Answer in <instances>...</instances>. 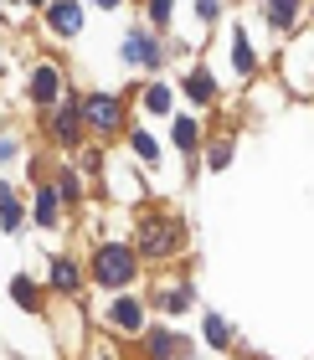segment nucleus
Wrapping results in <instances>:
<instances>
[{
	"mask_svg": "<svg viewBox=\"0 0 314 360\" xmlns=\"http://www.w3.org/2000/svg\"><path fill=\"white\" fill-rule=\"evenodd\" d=\"M134 278V252L129 248H98V283H129Z\"/></svg>",
	"mask_w": 314,
	"mask_h": 360,
	"instance_id": "f257e3e1",
	"label": "nucleus"
},
{
	"mask_svg": "<svg viewBox=\"0 0 314 360\" xmlns=\"http://www.w3.org/2000/svg\"><path fill=\"white\" fill-rule=\"evenodd\" d=\"M175 242H180V221H165V217L139 221V248L144 252H170Z\"/></svg>",
	"mask_w": 314,
	"mask_h": 360,
	"instance_id": "f03ea898",
	"label": "nucleus"
},
{
	"mask_svg": "<svg viewBox=\"0 0 314 360\" xmlns=\"http://www.w3.org/2000/svg\"><path fill=\"white\" fill-rule=\"evenodd\" d=\"M82 119L98 124V129H113L119 124V103H113L108 93H93V98H82Z\"/></svg>",
	"mask_w": 314,
	"mask_h": 360,
	"instance_id": "7ed1b4c3",
	"label": "nucleus"
},
{
	"mask_svg": "<svg viewBox=\"0 0 314 360\" xmlns=\"http://www.w3.org/2000/svg\"><path fill=\"white\" fill-rule=\"evenodd\" d=\"M57 93H62V72L57 68H37V77H31V98H37V103H57Z\"/></svg>",
	"mask_w": 314,
	"mask_h": 360,
	"instance_id": "20e7f679",
	"label": "nucleus"
},
{
	"mask_svg": "<svg viewBox=\"0 0 314 360\" xmlns=\"http://www.w3.org/2000/svg\"><path fill=\"white\" fill-rule=\"evenodd\" d=\"M124 57H129V62H144V68H155V62H160V46H155L150 37H139V31H134V37L124 41Z\"/></svg>",
	"mask_w": 314,
	"mask_h": 360,
	"instance_id": "39448f33",
	"label": "nucleus"
},
{
	"mask_svg": "<svg viewBox=\"0 0 314 360\" xmlns=\"http://www.w3.org/2000/svg\"><path fill=\"white\" fill-rule=\"evenodd\" d=\"M0 226H6V232H15V226H21V201H15L11 186H0Z\"/></svg>",
	"mask_w": 314,
	"mask_h": 360,
	"instance_id": "423d86ee",
	"label": "nucleus"
},
{
	"mask_svg": "<svg viewBox=\"0 0 314 360\" xmlns=\"http://www.w3.org/2000/svg\"><path fill=\"white\" fill-rule=\"evenodd\" d=\"M113 324H119V330H139V324H144V309H139L134 299H119V304H113Z\"/></svg>",
	"mask_w": 314,
	"mask_h": 360,
	"instance_id": "0eeeda50",
	"label": "nucleus"
},
{
	"mask_svg": "<svg viewBox=\"0 0 314 360\" xmlns=\"http://www.w3.org/2000/svg\"><path fill=\"white\" fill-rule=\"evenodd\" d=\"M77 21H82V15H77V6H73V0H62V6H52V31H62V37H73V31H77Z\"/></svg>",
	"mask_w": 314,
	"mask_h": 360,
	"instance_id": "6e6552de",
	"label": "nucleus"
},
{
	"mask_svg": "<svg viewBox=\"0 0 314 360\" xmlns=\"http://www.w3.org/2000/svg\"><path fill=\"white\" fill-rule=\"evenodd\" d=\"M57 134H62V144H77V139H82V119H77V108H62V113H57Z\"/></svg>",
	"mask_w": 314,
	"mask_h": 360,
	"instance_id": "1a4fd4ad",
	"label": "nucleus"
},
{
	"mask_svg": "<svg viewBox=\"0 0 314 360\" xmlns=\"http://www.w3.org/2000/svg\"><path fill=\"white\" fill-rule=\"evenodd\" d=\"M37 221H42V226H57V191H52V186L37 195Z\"/></svg>",
	"mask_w": 314,
	"mask_h": 360,
	"instance_id": "9d476101",
	"label": "nucleus"
},
{
	"mask_svg": "<svg viewBox=\"0 0 314 360\" xmlns=\"http://www.w3.org/2000/svg\"><path fill=\"white\" fill-rule=\"evenodd\" d=\"M294 15H299V0H268V21L273 26H289Z\"/></svg>",
	"mask_w": 314,
	"mask_h": 360,
	"instance_id": "9b49d317",
	"label": "nucleus"
},
{
	"mask_svg": "<svg viewBox=\"0 0 314 360\" xmlns=\"http://www.w3.org/2000/svg\"><path fill=\"white\" fill-rule=\"evenodd\" d=\"M52 283H57L62 293H73V288H77V268H73V263H52Z\"/></svg>",
	"mask_w": 314,
	"mask_h": 360,
	"instance_id": "f8f14e48",
	"label": "nucleus"
},
{
	"mask_svg": "<svg viewBox=\"0 0 314 360\" xmlns=\"http://www.w3.org/2000/svg\"><path fill=\"white\" fill-rule=\"evenodd\" d=\"M232 62H237L242 72H253V46H247V37H242V31L232 37Z\"/></svg>",
	"mask_w": 314,
	"mask_h": 360,
	"instance_id": "ddd939ff",
	"label": "nucleus"
},
{
	"mask_svg": "<svg viewBox=\"0 0 314 360\" xmlns=\"http://www.w3.org/2000/svg\"><path fill=\"white\" fill-rule=\"evenodd\" d=\"M186 93H191V98H201V103H211V93H217V88H211V77H206V72H196L191 83H186Z\"/></svg>",
	"mask_w": 314,
	"mask_h": 360,
	"instance_id": "4468645a",
	"label": "nucleus"
},
{
	"mask_svg": "<svg viewBox=\"0 0 314 360\" xmlns=\"http://www.w3.org/2000/svg\"><path fill=\"white\" fill-rule=\"evenodd\" d=\"M150 355L155 360H170L175 355V335H150Z\"/></svg>",
	"mask_w": 314,
	"mask_h": 360,
	"instance_id": "2eb2a0df",
	"label": "nucleus"
},
{
	"mask_svg": "<svg viewBox=\"0 0 314 360\" xmlns=\"http://www.w3.org/2000/svg\"><path fill=\"white\" fill-rule=\"evenodd\" d=\"M11 293L21 299V309H37V288H31L26 278H15V283H11Z\"/></svg>",
	"mask_w": 314,
	"mask_h": 360,
	"instance_id": "dca6fc26",
	"label": "nucleus"
},
{
	"mask_svg": "<svg viewBox=\"0 0 314 360\" xmlns=\"http://www.w3.org/2000/svg\"><path fill=\"white\" fill-rule=\"evenodd\" d=\"M165 309H170V314H180V309H186L191 304V288H170V293H165V299H160Z\"/></svg>",
	"mask_w": 314,
	"mask_h": 360,
	"instance_id": "f3484780",
	"label": "nucleus"
},
{
	"mask_svg": "<svg viewBox=\"0 0 314 360\" xmlns=\"http://www.w3.org/2000/svg\"><path fill=\"white\" fill-rule=\"evenodd\" d=\"M175 144H180V150H191V144H196V124L191 119H175Z\"/></svg>",
	"mask_w": 314,
	"mask_h": 360,
	"instance_id": "a211bd4d",
	"label": "nucleus"
},
{
	"mask_svg": "<svg viewBox=\"0 0 314 360\" xmlns=\"http://www.w3.org/2000/svg\"><path fill=\"white\" fill-rule=\"evenodd\" d=\"M206 340H211V345H227V340H232V330H227L222 319H206Z\"/></svg>",
	"mask_w": 314,
	"mask_h": 360,
	"instance_id": "6ab92c4d",
	"label": "nucleus"
},
{
	"mask_svg": "<svg viewBox=\"0 0 314 360\" xmlns=\"http://www.w3.org/2000/svg\"><path fill=\"white\" fill-rule=\"evenodd\" d=\"M144 103H150L155 113H165V108H170V93H165V88H150V93H144Z\"/></svg>",
	"mask_w": 314,
	"mask_h": 360,
	"instance_id": "aec40b11",
	"label": "nucleus"
},
{
	"mask_svg": "<svg viewBox=\"0 0 314 360\" xmlns=\"http://www.w3.org/2000/svg\"><path fill=\"white\" fill-rule=\"evenodd\" d=\"M134 155H144V160H155V139H150V134H134Z\"/></svg>",
	"mask_w": 314,
	"mask_h": 360,
	"instance_id": "412c9836",
	"label": "nucleus"
},
{
	"mask_svg": "<svg viewBox=\"0 0 314 360\" xmlns=\"http://www.w3.org/2000/svg\"><path fill=\"white\" fill-rule=\"evenodd\" d=\"M150 15L155 21H170V0H150Z\"/></svg>",
	"mask_w": 314,
	"mask_h": 360,
	"instance_id": "4be33fe9",
	"label": "nucleus"
},
{
	"mask_svg": "<svg viewBox=\"0 0 314 360\" xmlns=\"http://www.w3.org/2000/svg\"><path fill=\"white\" fill-rule=\"evenodd\" d=\"M98 6H119V0H98Z\"/></svg>",
	"mask_w": 314,
	"mask_h": 360,
	"instance_id": "5701e85b",
	"label": "nucleus"
}]
</instances>
